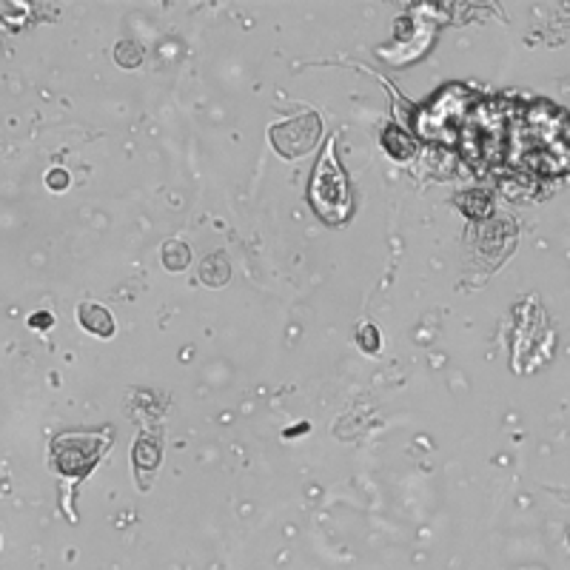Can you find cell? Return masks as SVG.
Listing matches in <instances>:
<instances>
[{
	"instance_id": "6da1fadb",
	"label": "cell",
	"mask_w": 570,
	"mask_h": 570,
	"mask_svg": "<svg viewBox=\"0 0 570 570\" xmlns=\"http://www.w3.org/2000/svg\"><path fill=\"white\" fill-rule=\"evenodd\" d=\"M314 202H317V211L322 214L325 220L336 223L348 214V186H345V174L339 171L336 160H334V152L328 146V154L325 160H320V166L314 169Z\"/></svg>"
},
{
	"instance_id": "7a4b0ae2",
	"label": "cell",
	"mask_w": 570,
	"mask_h": 570,
	"mask_svg": "<svg viewBox=\"0 0 570 570\" xmlns=\"http://www.w3.org/2000/svg\"><path fill=\"white\" fill-rule=\"evenodd\" d=\"M317 134H320V120L314 114H303L297 120H285L279 126L271 128V142L274 149L285 157H297V154H305L314 142H317Z\"/></svg>"
},
{
	"instance_id": "3957f363",
	"label": "cell",
	"mask_w": 570,
	"mask_h": 570,
	"mask_svg": "<svg viewBox=\"0 0 570 570\" xmlns=\"http://www.w3.org/2000/svg\"><path fill=\"white\" fill-rule=\"evenodd\" d=\"M78 317H80V325H83L86 331L97 334V336H111V334H114V320H111V314H109L103 305L83 303L80 311H78Z\"/></svg>"
},
{
	"instance_id": "277c9868",
	"label": "cell",
	"mask_w": 570,
	"mask_h": 570,
	"mask_svg": "<svg viewBox=\"0 0 570 570\" xmlns=\"http://www.w3.org/2000/svg\"><path fill=\"white\" fill-rule=\"evenodd\" d=\"M163 262H166V268L180 271V268L188 262V248H186L183 243H169L166 251H163Z\"/></svg>"
},
{
	"instance_id": "5b68a950",
	"label": "cell",
	"mask_w": 570,
	"mask_h": 570,
	"mask_svg": "<svg viewBox=\"0 0 570 570\" xmlns=\"http://www.w3.org/2000/svg\"><path fill=\"white\" fill-rule=\"evenodd\" d=\"M360 345L368 348V351H377V348H380V339H377V328H374V325H363V328H360Z\"/></svg>"
},
{
	"instance_id": "8992f818",
	"label": "cell",
	"mask_w": 570,
	"mask_h": 570,
	"mask_svg": "<svg viewBox=\"0 0 570 570\" xmlns=\"http://www.w3.org/2000/svg\"><path fill=\"white\" fill-rule=\"evenodd\" d=\"M46 183L54 188V191H63L66 186H68V174L63 171V169H54V171H49V177H46Z\"/></svg>"
},
{
	"instance_id": "52a82bcc",
	"label": "cell",
	"mask_w": 570,
	"mask_h": 570,
	"mask_svg": "<svg viewBox=\"0 0 570 570\" xmlns=\"http://www.w3.org/2000/svg\"><path fill=\"white\" fill-rule=\"evenodd\" d=\"M32 325H35V328H49V325H51V314H49V311H46V314H43V311L32 314Z\"/></svg>"
}]
</instances>
